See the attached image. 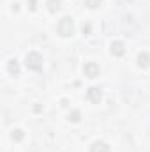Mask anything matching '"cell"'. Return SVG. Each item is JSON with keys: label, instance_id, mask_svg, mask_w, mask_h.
<instances>
[{"label": "cell", "instance_id": "cell-1", "mask_svg": "<svg viewBox=\"0 0 150 152\" xmlns=\"http://www.w3.org/2000/svg\"><path fill=\"white\" fill-rule=\"evenodd\" d=\"M60 32L64 34V36H69L71 32H73V23L66 18L64 21H62V25H60Z\"/></svg>", "mask_w": 150, "mask_h": 152}]
</instances>
